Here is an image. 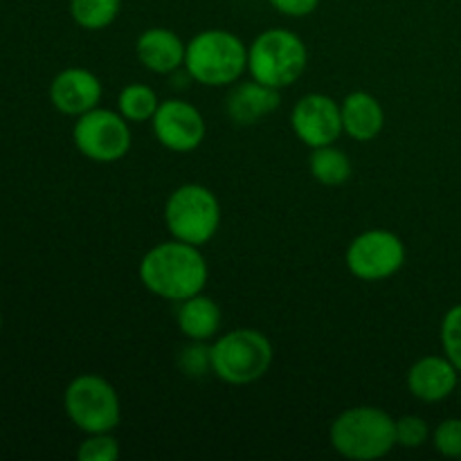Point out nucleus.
Here are the masks:
<instances>
[{"label":"nucleus","instance_id":"f257e3e1","mask_svg":"<svg viewBox=\"0 0 461 461\" xmlns=\"http://www.w3.org/2000/svg\"><path fill=\"white\" fill-rule=\"evenodd\" d=\"M138 275L151 295L178 304L205 291L210 270L198 246L171 239L153 246L142 257Z\"/></svg>","mask_w":461,"mask_h":461},{"label":"nucleus","instance_id":"f03ea898","mask_svg":"<svg viewBox=\"0 0 461 461\" xmlns=\"http://www.w3.org/2000/svg\"><path fill=\"white\" fill-rule=\"evenodd\" d=\"M331 448L351 461H376L396 448V419L383 408L356 405L333 419Z\"/></svg>","mask_w":461,"mask_h":461},{"label":"nucleus","instance_id":"7ed1b4c3","mask_svg":"<svg viewBox=\"0 0 461 461\" xmlns=\"http://www.w3.org/2000/svg\"><path fill=\"white\" fill-rule=\"evenodd\" d=\"M185 68L196 84L225 88L248 72V45L228 30H203L187 43Z\"/></svg>","mask_w":461,"mask_h":461},{"label":"nucleus","instance_id":"20e7f679","mask_svg":"<svg viewBox=\"0 0 461 461\" xmlns=\"http://www.w3.org/2000/svg\"><path fill=\"white\" fill-rule=\"evenodd\" d=\"M309 63L306 43L291 30L273 27L257 36L248 48V72L259 84L284 90L297 84Z\"/></svg>","mask_w":461,"mask_h":461},{"label":"nucleus","instance_id":"39448f33","mask_svg":"<svg viewBox=\"0 0 461 461\" xmlns=\"http://www.w3.org/2000/svg\"><path fill=\"white\" fill-rule=\"evenodd\" d=\"M273 342L257 329H234L212 345V374L228 385H250L273 367Z\"/></svg>","mask_w":461,"mask_h":461},{"label":"nucleus","instance_id":"423d86ee","mask_svg":"<svg viewBox=\"0 0 461 461\" xmlns=\"http://www.w3.org/2000/svg\"><path fill=\"white\" fill-rule=\"evenodd\" d=\"M165 225L171 239L205 246L221 225V203L210 187L187 183L176 187L165 203Z\"/></svg>","mask_w":461,"mask_h":461},{"label":"nucleus","instance_id":"0eeeda50","mask_svg":"<svg viewBox=\"0 0 461 461\" xmlns=\"http://www.w3.org/2000/svg\"><path fill=\"white\" fill-rule=\"evenodd\" d=\"M63 410L84 435L113 432L122 421V401L113 383L99 374L72 378L63 392Z\"/></svg>","mask_w":461,"mask_h":461},{"label":"nucleus","instance_id":"6e6552de","mask_svg":"<svg viewBox=\"0 0 461 461\" xmlns=\"http://www.w3.org/2000/svg\"><path fill=\"white\" fill-rule=\"evenodd\" d=\"M72 142L88 160L113 165L129 156L133 138L129 122L120 115V111L97 106L77 117L72 126Z\"/></svg>","mask_w":461,"mask_h":461},{"label":"nucleus","instance_id":"1a4fd4ad","mask_svg":"<svg viewBox=\"0 0 461 461\" xmlns=\"http://www.w3.org/2000/svg\"><path fill=\"white\" fill-rule=\"evenodd\" d=\"M405 243L392 230L372 228L351 239L345 252V264L349 273L360 282H383L403 268Z\"/></svg>","mask_w":461,"mask_h":461},{"label":"nucleus","instance_id":"9d476101","mask_svg":"<svg viewBox=\"0 0 461 461\" xmlns=\"http://www.w3.org/2000/svg\"><path fill=\"white\" fill-rule=\"evenodd\" d=\"M291 126L295 138L309 149L336 144L345 133L340 104L324 93H309L297 99L291 111Z\"/></svg>","mask_w":461,"mask_h":461},{"label":"nucleus","instance_id":"9b49d317","mask_svg":"<svg viewBox=\"0 0 461 461\" xmlns=\"http://www.w3.org/2000/svg\"><path fill=\"white\" fill-rule=\"evenodd\" d=\"M153 135L174 153H192L203 144L207 124L203 113L185 99H165L151 120Z\"/></svg>","mask_w":461,"mask_h":461},{"label":"nucleus","instance_id":"f8f14e48","mask_svg":"<svg viewBox=\"0 0 461 461\" xmlns=\"http://www.w3.org/2000/svg\"><path fill=\"white\" fill-rule=\"evenodd\" d=\"M102 81L95 72L86 68L72 66L59 72L50 84V102L59 113L70 117H79L93 111L102 102Z\"/></svg>","mask_w":461,"mask_h":461},{"label":"nucleus","instance_id":"ddd939ff","mask_svg":"<svg viewBox=\"0 0 461 461\" xmlns=\"http://www.w3.org/2000/svg\"><path fill=\"white\" fill-rule=\"evenodd\" d=\"M459 369L446 356H423L408 369V392L421 403H441L459 387Z\"/></svg>","mask_w":461,"mask_h":461},{"label":"nucleus","instance_id":"4468645a","mask_svg":"<svg viewBox=\"0 0 461 461\" xmlns=\"http://www.w3.org/2000/svg\"><path fill=\"white\" fill-rule=\"evenodd\" d=\"M282 90L259 84L257 79L237 81L225 97V113L239 126H252L264 122L282 106Z\"/></svg>","mask_w":461,"mask_h":461},{"label":"nucleus","instance_id":"2eb2a0df","mask_svg":"<svg viewBox=\"0 0 461 461\" xmlns=\"http://www.w3.org/2000/svg\"><path fill=\"white\" fill-rule=\"evenodd\" d=\"M187 43L167 27H149L135 41V57L153 75H174L185 66Z\"/></svg>","mask_w":461,"mask_h":461},{"label":"nucleus","instance_id":"dca6fc26","mask_svg":"<svg viewBox=\"0 0 461 461\" xmlns=\"http://www.w3.org/2000/svg\"><path fill=\"white\" fill-rule=\"evenodd\" d=\"M342 129L356 142H372L385 126L381 102L367 90H354L340 102Z\"/></svg>","mask_w":461,"mask_h":461},{"label":"nucleus","instance_id":"f3484780","mask_svg":"<svg viewBox=\"0 0 461 461\" xmlns=\"http://www.w3.org/2000/svg\"><path fill=\"white\" fill-rule=\"evenodd\" d=\"M221 306L205 293L178 302L176 311V324L187 340L210 342L219 336L221 329Z\"/></svg>","mask_w":461,"mask_h":461},{"label":"nucleus","instance_id":"a211bd4d","mask_svg":"<svg viewBox=\"0 0 461 461\" xmlns=\"http://www.w3.org/2000/svg\"><path fill=\"white\" fill-rule=\"evenodd\" d=\"M309 169L311 176L318 180L324 187H340L354 174L349 156L336 144H327V147L311 149L309 158Z\"/></svg>","mask_w":461,"mask_h":461},{"label":"nucleus","instance_id":"6ab92c4d","mask_svg":"<svg viewBox=\"0 0 461 461\" xmlns=\"http://www.w3.org/2000/svg\"><path fill=\"white\" fill-rule=\"evenodd\" d=\"M158 106H160L158 93L147 84H129L117 95V111L129 124L151 122Z\"/></svg>","mask_w":461,"mask_h":461},{"label":"nucleus","instance_id":"aec40b11","mask_svg":"<svg viewBox=\"0 0 461 461\" xmlns=\"http://www.w3.org/2000/svg\"><path fill=\"white\" fill-rule=\"evenodd\" d=\"M122 0H70V16L88 32L106 30L120 16Z\"/></svg>","mask_w":461,"mask_h":461},{"label":"nucleus","instance_id":"412c9836","mask_svg":"<svg viewBox=\"0 0 461 461\" xmlns=\"http://www.w3.org/2000/svg\"><path fill=\"white\" fill-rule=\"evenodd\" d=\"M439 340L446 358L461 372V304H455L441 318Z\"/></svg>","mask_w":461,"mask_h":461},{"label":"nucleus","instance_id":"4be33fe9","mask_svg":"<svg viewBox=\"0 0 461 461\" xmlns=\"http://www.w3.org/2000/svg\"><path fill=\"white\" fill-rule=\"evenodd\" d=\"M432 439V430L428 421L417 414H405L396 419V446L405 450L423 448Z\"/></svg>","mask_w":461,"mask_h":461},{"label":"nucleus","instance_id":"5701e85b","mask_svg":"<svg viewBox=\"0 0 461 461\" xmlns=\"http://www.w3.org/2000/svg\"><path fill=\"white\" fill-rule=\"evenodd\" d=\"M178 367L189 378L207 376L212 372V345L189 340V345L180 349Z\"/></svg>","mask_w":461,"mask_h":461},{"label":"nucleus","instance_id":"b1692460","mask_svg":"<svg viewBox=\"0 0 461 461\" xmlns=\"http://www.w3.org/2000/svg\"><path fill=\"white\" fill-rule=\"evenodd\" d=\"M79 461H117L120 457V441L113 437V432H97V435H86L77 448Z\"/></svg>","mask_w":461,"mask_h":461},{"label":"nucleus","instance_id":"393cba45","mask_svg":"<svg viewBox=\"0 0 461 461\" xmlns=\"http://www.w3.org/2000/svg\"><path fill=\"white\" fill-rule=\"evenodd\" d=\"M432 446L439 455L461 459V419H446L432 430Z\"/></svg>","mask_w":461,"mask_h":461},{"label":"nucleus","instance_id":"a878e982","mask_svg":"<svg viewBox=\"0 0 461 461\" xmlns=\"http://www.w3.org/2000/svg\"><path fill=\"white\" fill-rule=\"evenodd\" d=\"M275 12L288 18H304L311 16L320 7V0H270Z\"/></svg>","mask_w":461,"mask_h":461},{"label":"nucleus","instance_id":"bb28decb","mask_svg":"<svg viewBox=\"0 0 461 461\" xmlns=\"http://www.w3.org/2000/svg\"><path fill=\"white\" fill-rule=\"evenodd\" d=\"M0 329H3V315H0Z\"/></svg>","mask_w":461,"mask_h":461},{"label":"nucleus","instance_id":"cd10ccee","mask_svg":"<svg viewBox=\"0 0 461 461\" xmlns=\"http://www.w3.org/2000/svg\"><path fill=\"white\" fill-rule=\"evenodd\" d=\"M457 390H459V392H461V381H459V387H457Z\"/></svg>","mask_w":461,"mask_h":461}]
</instances>
